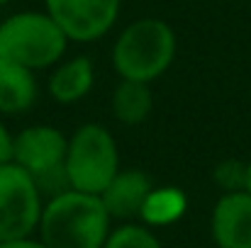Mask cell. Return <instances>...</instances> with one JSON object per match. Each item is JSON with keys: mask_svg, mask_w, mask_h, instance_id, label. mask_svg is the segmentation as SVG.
<instances>
[{"mask_svg": "<svg viewBox=\"0 0 251 248\" xmlns=\"http://www.w3.org/2000/svg\"><path fill=\"white\" fill-rule=\"evenodd\" d=\"M110 214L98 195L66 190L42 209L39 241L47 248H105L110 236Z\"/></svg>", "mask_w": 251, "mask_h": 248, "instance_id": "cell-1", "label": "cell"}, {"mask_svg": "<svg viewBox=\"0 0 251 248\" xmlns=\"http://www.w3.org/2000/svg\"><path fill=\"white\" fill-rule=\"evenodd\" d=\"M176 56V34L164 20L144 17L122 29L112 46V68L122 81L161 78Z\"/></svg>", "mask_w": 251, "mask_h": 248, "instance_id": "cell-2", "label": "cell"}, {"mask_svg": "<svg viewBox=\"0 0 251 248\" xmlns=\"http://www.w3.org/2000/svg\"><path fill=\"white\" fill-rule=\"evenodd\" d=\"M69 37L49 12H20L0 24V59L42 71L61 61Z\"/></svg>", "mask_w": 251, "mask_h": 248, "instance_id": "cell-3", "label": "cell"}, {"mask_svg": "<svg viewBox=\"0 0 251 248\" xmlns=\"http://www.w3.org/2000/svg\"><path fill=\"white\" fill-rule=\"evenodd\" d=\"M64 170L71 190L100 197L120 173V151L115 136L95 122L78 127L69 139Z\"/></svg>", "mask_w": 251, "mask_h": 248, "instance_id": "cell-4", "label": "cell"}, {"mask_svg": "<svg viewBox=\"0 0 251 248\" xmlns=\"http://www.w3.org/2000/svg\"><path fill=\"white\" fill-rule=\"evenodd\" d=\"M66 151L69 139L51 124H32L22 129L12 141V163L27 170L39 192H49L51 197L71 190L66 180Z\"/></svg>", "mask_w": 251, "mask_h": 248, "instance_id": "cell-5", "label": "cell"}, {"mask_svg": "<svg viewBox=\"0 0 251 248\" xmlns=\"http://www.w3.org/2000/svg\"><path fill=\"white\" fill-rule=\"evenodd\" d=\"M42 192L17 163L0 165V244L27 239L39 229Z\"/></svg>", "mask_w": 251, "mask_h": 248, "instance_id": "cell-6", "label": "cell"}, {"mask_svg": "<svg viewBox=\"0 0 251 248\" xmlns=\"http://www.w3.org/2000/svg\"><path fill=\"white\" fill-rule=\"evenodd\" d=\"M51 20L71 42H95L117 20L120 0H44Z\"/></svg>", "mask_w": 251, "mask_h": 248, "instance_id": "cell-7", "label": "cell"}, {"mask_svg": "<svg viewBox=\"0 0 251 248\" xmlns=\"http://www.w3.org/2000/svg\"><path fill=\"white\" fill-rule=\"evenodd\" d=\"M210 229L217 248H251V192H225L212 209Z\"/></svg>", "mask_w": 251, "mask_h": 248, "instance_id": "cell-8", "label": "cell"}, {"mask_svg": "<svg viewBox=\"0 0 251 248\" xmlns=\"http://www.w3.org/2000/svg\"><path fill=\"white\" fill-rule=\"evenodd\" d=\"M151 190H154L151 178L144 170L129 168V170H120L112 178V182L102 190L100 200H102L110 219L129 224L132 219H139Z\"/></svg>", "mask_w": 251, "mask_h": 248, "instance_id": "cell-9", "label": "cell"}, {"mask_svg": "<svg viewBox=\"0 0 251 248\" xmlns=\"http://www.w3.org/2000/svg\"><path fill=\"white\" fill-rule=\"evenodd\" d=\"M95 83V68L93 61L88 56H76L69 59L64 64H59L47 83L49 95L61 102V105H74L78 100H83L85 95L93 90Z\"/></svg>", "mask_w": 251, "mask_h": 248, "instance_id": "cell-10", "label": "cell"}, {"mask_svg": "<svg viewBox=\"0 0 251 248\" xmlns=\"http://www.w3.org/2000/svg\"><path fill=\"white\" fill-rule=\"evenodd\" d=\"M37 102L34 71L0 59V114L27 112Z\"/></svg>", "mask_w": 251, "mask_h": 248, "instance_id": "cell-11", "label": "cell"}, {"mask_svg": "<svg viewBox=\"0 0 251 248\" xmlns=\"http://www.w3.org/2000/svg\"><path fill=\"white\" fill-rule=\"evenodd\" d=\"M151 107H154V95H151L149 83L120 81L117 88L112 90L110 110H112L115 119L127 127H137V124L147 122V117L151 114Z\"/></svg>", "mask_w": 251, "mask_h": 248, "instance_id": "cell-12", "label": "cell"}, {"mask_svg": "<svg viewBox=\"0 0 251 248\" xmlns=\"http://www.w3.org/2000/svg\"><path fill=\"white\" fill-rule=\"evenodd\" d=\"M188 209V200L183 195V190L178 187H154L144 202V209L139 214V222L149 229H159L168 226L173 222H178Z\"/></svg>", "mask_w": 251, "mask_h": 248, "instance_id": "cell-13", "label": "cell"}, {"mask_svg": "<svg viewBox=\"0 0 251 248\" xmlns=\"http://www.w3.org/2000/svg\"><path fill=\"white\" fill-rule=\"evenodd\" d=\"M105 248H161V241L154 234V229L144 226L142 222L139 224L129 222L110 231Z\"/></svg>", "mask_w": 251, "mask_h": 248, "instance_id": "cell-14", "label": "cell"}, {"mask_svg": "<svg viewBox=\"0 0 251 248\" xmlns=\"http://www.w3.org/2000/svg\"><path fill=\"white\" fill-rule=\"evenodd\" d=\"M212 178L225 192L247 190V163H239V161H232V158L222 161V163L215 165Z\"/></svg>", "mask_w": 251, "mask_h": 248, "instance_id": "cell-15", "label": "cell"}, {"mask_svg": "<svg viewBox=\"0 0 251 248\" xmlns=\"http://www.w3.org/2000/svg\"><path fill=\"white\" fill-rule=\"evenodd\" d=\"M12 141H15V136L7 132V127L0 119V165L12 163Z\"/></svg>", "mask_w": 251, "mask_h": 248, "instance_id": "cell-16", "label": "cell"}, {"mask_svg": "<svg viewBox=\"0 0 251 248\" xmlns=\"http://www.w3.org/2000/svg\"><path fill=\"white\" fill-rule=\"evenodd\" d=\"M0 248H47L39 239H32V236H27V239H15V241H2Z\"/></svg>", "mask_w": 251, "mask_h": 248, "instance_id": "cell-17", "label": "cell"}, {"mask_svg": "<svg viewBox=\"0 0 251 248\" xmlns=\"http://www.w3.org/2000/svg\"><path fill=\"white\" fill-rule=\"evenodd\" d=\"M247 192H251V161L247 163Z\"/></svg>", "mask_w": 251, "mask_h": 248, "instance_id": "cell-18", "label": "cell"}, {"mask_svg": "<svg viewBox=\"0 0 251 248\" xmlns=\"http://www.w3.org/2000/svg\"><path fill=\"white\" fill-rule=\"evenodd\" d=\"M5 2H7V0H0V5H5Z\"/></svg>", "mask_w": 251, "mask_h": 248, "instance_id": "cell-19", "label": "cell"}]
</instances>
